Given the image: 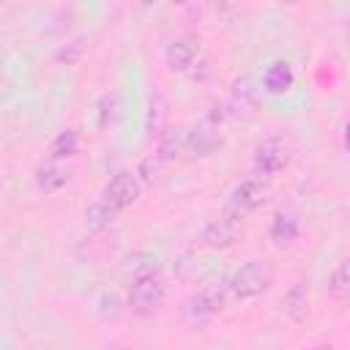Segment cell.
I'll list each match as a JSON object with an SVG mask.
<instances>
[{
	"label": "cell",
	"mask_w": 350,
	"mask_h": 350,
	"mask_svg": "<svg viewBox=\"0 0 350 350\" xmlns=\"http://www.w3.org/2000/svg\"><path fill=\"white\" fill-rule=\"evenodd\" d=\"M262 200H265V183L257 180V178H246V180H241V183L227 194L224 213L232 216V219H241V216L252 213Z\"/></svg>",
	"instance_id": "obj_4"
},
{
	"label": "cell",
	"mask_w": 350,
	"mask_h": 350,
	"mask_svg": "<svg viewBox=\"0 0 350 350\" xmlns=\"http://www.w3.org/2000/svg\"><path fill=\"white\" fill-rule=\"evenodd\" d=\"M345 148L350 150V120L345 123Z\"/></svg>",
	"instance_id": "obj_24"
},
{
	"label": "cell",
	"mask_w": 350,
	"mask_h": 350,
	"mask_svg": "<svg viewBox=\"0 0 350 350\" xmlns=\"http://www.w3.org/2000/svg\"><path fill=\"white\" fill-rule=\"evenodd\" d=\"M252 107H254V82L249 77H243V79L235 82V88L230 93V112L232 115H243Z\"/></svg>",
	"instance_id": "obj_17"
},
{
	"label": "cell",
	"mask_w": 350,
	"mask_h": 350,
	"mask_svg": "<svg viewBox=\"0 0 350 350\" xmlns=\"http://www.w3.org/2000/svg\"><path fill=\"white\" fill-rule=\"evenodd\" d=\"M118 109H120V96H118V93L104 96V98L98 101V126H107L109 120H115Z\"/></svg>",
	"instance_id": "obj_20"
},
{
	"label": "cell",
	"mask_w": 350,
	"mask_h": 350,
	"mask_svg": "<svg viewBox=\"0 0 350 350\" xmlns=\"http://www.w3.org/2000/svg\"><path fill=\"white\" fill-rule=\"evenodd\" d=\"M137 197H139V180H137V175L134 172H115L109 180H107V186H104V191H101V200L115 211V213H120L123 208H129L131 202H137Z\"/></svg>",
	"instance_id": "obj_5"
},
{
	"label": "cell",
	"mask_w": 350,
	"mask_h": 350,
	"mask_svg": "<svg viewBox=\"0 0 350 350\" xmlns=\"http://www.w3.org/2000/svg\"><path fill=\"white\" fill-rule=\"evenodd\" d=\"M104 350H134V347H129V345H118V342H109V345H104Z\"/></svg>",
	"instance_id": "obj_23"
},
{
	"label": "cell",
	"mask_w": 350,
	"mask_h": 350,
	"mask_svg": "<svg viewBox=\"0 0 350 350\" xmlns=\"http://www.w3.org/2000/svg\"><path fill=\"white\" fill-rule=\"evenodd\" d=\"M221 145V137L216 131V126L211 123V118L200 126H194L191 131H186L183 137V148L191 153V156H211L216 148Z\"/></svg>",
	"instance_id": "obj_7"
},
{
	"label": "cell",
	"mask_w": 350,
	"mask_h": 350,
	"mask_svg": "<svg viewBox=\"0 0 350 350\" xmlns=\"http://www.w3.org/2000/svg\"><path fill=\"white\" fill-rule=\"evenodd\" d=\"M298 227H301V224H298V216H293V213H276L268 232H271V241H273V243L287 246V243L295 241Z\"/></svg>",
	"instance_id": "obj_16"
},
{
	"label": "cell",
	"mask_w": 350,
	"mask_h": 350,
	"mask_svg": "<svg viewBox=\"0 0 350 350\" xmlns=\"http://www.w3.org/2000/svg\"><path fill=\"white\" fill-rule=\"evenodd\" d=\"M68 180H71V170L66 167V161H46V164L38 167V172H36V183H38V189L46 191V194L60 191Z\"/></svg>",
	"instance_id": "obj_10"
},
{
	"label": "cell",
	"mask_w": 350,
	"mask_h": 350,
	"mask_svg": "<svg viewBox=\"0 0 350 350\" xmlns=\"http://www.w3.org/2000/svg\"><path fill=\"white\" fill-rule=\"evenodd\" d=\"M282 309H284L287 317H293V320H304L306 312H309V284H306V282H295V284L284 293V298H282Z\"/></svg>",
	"instance_id": "obj_13"
},
{
	"label": "cell",
	"mask_w": 350,
	"mask_h": 350,
	"mask_svg": "<svg viewBox=\"0 0 350 350\" xmlns=\"http://www.w3.org/2000/svg\"><path fill=\"white\" fill-rule=\"evenodd\" d=\"M328 295L334 301H347L350 298V257L339 260L328 276Z\"/></svg>",
	"instance_id": "obj_15"
},
{
	"label": "cell",
	"mask_w": 350,
	"mask_h": 350,
	"mask_svg": "<svg viewBox=\"0 0 350 350\" xmlns=\"http://www.w3.org/2000/svg\"><path fill=\"white\" fill-rule=\"evenodd\" d=\"M79 150V134L74 129H63L49 142V161H68Z\"/></svg>",
	"instance_id": "obj_14"
},
{
	"label": "cell",
	"mask_w": 350,
	"mask_h": 350,
	"mask_svg": "<svg viewBox=\"0 0 350 350\" xmlns=\"http://www.w3.org/2000/svg\"><path fill=\"white\" fill-rule=\"evenodd\" d=\"M235 232H238V219L224 213L221 219H213L211 224H205L200 241L211 249H221V246H230L235 241Z\"/></svg>",
	"instance_id": "obj_8"
},
{
	"label": "cell",
	"mask_w": 350,
	"mask_h": 350,
	"mask_svg": "<svg viewBox=\"0 0 350 350\" xmlns=\"http://www.w3.org/2000/svg\"><path fill=\"white\" fill-rule=\"evenodd\" d=\"M271 284H273V265H271L268 260H260V257L243 262V265L230 276V282H227L230 293H232L235 298H241V301H249V298L262 295Z\"/></svg>",
	"instance_id": "obj_1"
},
{
	"label": "cell",
	"mask_w": 350,
	"mask_h": 350,
	"mask_svg": "<svg viewBox=\"0 0 350 350\" xmlns=\"http://www.w3.org/2000/svg\"><path fill=\"white\" fill-rule=\"evenodd\" d=\"M164 57H167V66L175 68V71H186L194 57H197V44L191 38H175L167 44L164 49Z\"/></svg>",
	"instance_id": "obj_11"
},
{
	"label": "cell",
	"mask_w": 350,
	"mask_h": 350,
	"mask_svg": "<svg viewBox=\"0 0 350 350\" xmlns=\"http://www.w3.org/2000/svg\"><path fill=\"white\" fill-rule=\"evenodd\" d=\"M85 49H88V36L82 33V36L68 38V41L55 52V60H57V63H66V66H74V63L85 55Z\"/></svg>",
	"instance_id": "obj_18"
},
{
	"label": "cell",
	"mask_w": 350,
	"mask_h": 350,
	"mask_svg": "<svg viewBox=\"0 0 350 350\" xmlns=\"http://www.w3.org/2000/svg\"><path fill=\"white\" fill-rule=\"evenodd\" d=\"M293 82H295L293 66L284 63V60H276V63L268 66L265 74H262V88H265V93H271V96H282V93H287V90L293 88Z\"/></svg>",
	"instance_id": "obj_9"
},
{
	"label": "cell",
	"mask_w": 350,
	"mask_h": 350,
	"mask_svg": "<svg viewBox=\"0 0 350 350\" xmlns=\"http://www.w3.org/2000/svg\"><path fill=\"white\" fill-rule=\"evenodd\" d=\"M290 161V150L284 145V139L279 137H268L265 142L257 145V153H254V170L260 175H276L287 167Z\"/></svg>",
	"instance_id": "obj_6"
},
{
	"label": "cell",
	"mask_w": 350,
	"mask_h": 350,
	"mask_svg": "<svg viewBox=\"0 0 350 350\" xmlns=\"http://www.w3.org/2000/svg\"><path fill=\"white\" fill-rule=\"evenodd\" d=\"M224 309V293L219 287H202L183 301V314L191 325H202Z\"/></svg>",
	"instance_id": "obj_3"
},
{
	"label": "cell",
	"mask_w": 350,
	"mask_h": 350,
	"mask_svg": "<svg viewBox=\"0 0 350 350\" xmlns=\"http://www.w3.org/2000/svg\"><path fill=\"white\" fill-rule=\"evenodd\" d=\"M115 216H118V213H115V211H112V208H109V205H107L101 197H96V200H93V202L85 208V219H88V224H90V227H96V230L107 227V224H109Z\"/></svg>",
	"instance_id": "obj_19"
},
{
	"label": "cell",
	"mask_w": 350,
	"mask_h": 350,
	"mask_svg": "<svg viewBox=\"0 0 350 350\" xmlns=\"http://www.w3.org/2000/svg\"><path fill=\"white\" fill-rule=\"evenodd\" d=\"M164 295H167V284H164V279L159 273L134 279L129 284V309L134 314H150L153 309L161 306Z\"/></svg>",
	"instance_id": "obj_2"
},
{
	"label": "cell",
	"mask_w": 350,
	"mask_h": 350,
	"mask_svg": "<svg viewBox=\"0 0 350 350\" xmlns=\"http://www.w3.org/2000/svg\"><path fill=\"white\" fill-rule=\"evenodd\" d=\"M123 276H129L131 282L134 279H142V276H150V273H159V257L150 254V252H134L123 260L120 265Z\"/></svg>",
	"instance_id": "obj_12"
},
{
	"label": "cell",
	"mask_w": 350,
	"mask_h": 350,
	"mask_svg": "<svg viewBox=\"0 0 350 350\" xmlns=\"http://www.w3.org/2000/svg\"><path fill=\"white\" fill-rule=\"evenodd\" d=\"M301 350H334V345H328V342H317V345H306V347H301Z\"/></svg>",
	"instance_id": "obj_22"
},
{
	"label": "cell",
	"mask_w": 350,
	"mask_h": 350,
	"mask_svg": "<svg viewBox=\"0 0 350 350\" xmlns=\"http://www.w3.org/2000/svg\"><path fill=\"white\" fill-rule=\"evenodd\" d=\"M167 118V107H164V101H161V96H150V109H148V129L153 131V134H161L159 129H161V120Z\"/></svg>",
	"instance_id": "obj_21"
}]
</instances>
